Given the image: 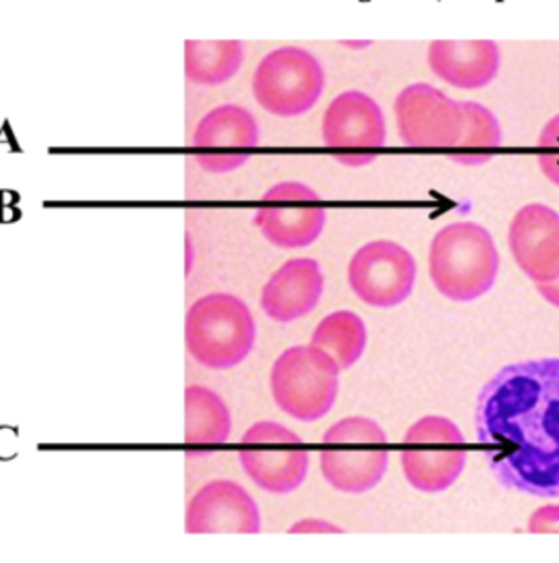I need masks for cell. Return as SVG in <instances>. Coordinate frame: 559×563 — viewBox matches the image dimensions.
<instances>
[{
    "instance_id": "obj_1",
    "label": "cell",
    "mask_w": 559,
    "mask_h": 563,
    "mask_svg": "<svg viewBox=\"0 0 559 563\" xmlns=\"http://www.w3.org/2000/svg\"><path fill=\"white\" fill-rule=\"evenodd\" d=\"M474 427L500 485L559 497V358L497 371L476 398Z\"/></svg>"
},
{
    "instance_id": "obj_2",
    "label": "cell",
    "mask_w": 559,
    "mask_h": 563,
    "mask_svg": "<svg viewBox=\"0 0 559 563\" xmlns=\"http://www.w3.org/2000/svg\"><path fill=\"white\" fill-rule=\"evenodd\" d=\"M500 251L490 230L454 222L437 232L429 249V276L439 295L471 302L487 295L500 274Z\"/></svg>"
},
{
    "instance_id": "obj_3",
    "label": "cell",
    "mask_w": 559,
    "mask_h": 563,
    "mask_svg": "<svg viewBox=\"0 0 559 563\" xmlns=\"http://www.w3.org/2000/svg\"><path fill=\"white\" fill-rule=\"evenodd\" d=\"M257 325L245 300L211 292L195 300L185 317V344L201 367L213 371L241 365L255 346Z\"/></svg>"
},
{
    "instance_id": "obj_4",
    "label": "cell",
    "mask_w": 559,
    "mask_h": 563,
    "mask_svg": "<svg viewBox=\"0 0 559 563\" xmlns=\"http://www.w3.org/2000/svg\"><path fill=\"white\" fill-rule=\"evenodd\" d=\"M321 475L342 493H368L384 478L390 462L384 427L368 417L333 422L324 433Z\"/></svg>"
},
{
    "instance_id": "obj_5",
    "label": "cell",
    "mask_w": 559,
    "mask_h": 563,
    "mask_svg": "<svg viewBox=\"0 0 559 563\" xmlns=\"http://www.w3.org/2000/svg\"><path fill=\"white\" fill-rule=\"evenodd\" d=\"M340 369L326 352L293 346L280 354L270 373V387L280 410L303 422L324 419L338 398Z\"/></svg>"
},
{
    "instance_id": "obj_6",
    "label": "cell",
    "mask_w": 559,
    "mask_h": 563,
    "mask_svg": "<svg viewBox=\"0 0 559 563\" xmlns=\"http://www.w3.org/2000/svg\"><path fill=\"white\" fill-rule=\"evenodd\" d=\"M326 88V70L314 54L282 46L265 54L253 75V96L265 112L293 119L309 112Z\"/></svg>"
},
{
    "instance_id": "obj_7",
    "label": "cell",
    "mask_w": 559,
    "mask_h": 563,
    "mask_svg": "<svg viewBox=\"0 0 559 563\" xmlns=\"http://www.w3.org/2000/svg\"><path fill=\"white\" fill-rule=\"evenodd\" d=\"M401 462L408 485L417 492H446L464 473V435L446 417H423L404 435Z\"/></svg>"
},
{
    "instance_id": "obj_8",
    "label": "cell",
    "mask_w": 559,
    "mask_h": 563,
    "mask_svg": "<svg viewBox=\"0 0 559 563\" xmlns=\"http://www.w3.org/2000/svg\"><path fill=\"white\" fill-rule=\"evenodd\" d=\"M239 462L263 492L286 495L298 489L309 473V452L288 427L255 422L241 438Z\"/></svg>"
},
{
    "instance_id": "obj_9",
    "label": "cell",
    "mask_w": 559,
    "mask_h": 563,
    "mask_svg": "<svg viewBox=\"0 0 559 563\" xmlns=\"http://www.w3.org/2000/svg\"><path fill=\"white\" fill-rule=\"evenodd\" d=\"M253 220L272 245L303 249L321 236L328 211L311 187L286 180L263 194Z\"/></svg>"
},
{
    "instance_id": "obj_10",
    "label": "cell",
    "mask_w": 559,
    "mask_h": 563,
    "mask_svg": "<svg viewBox=\"0 0 559 563\" xmlns=\"http://www.w3.org/2000/svg\"><path fill=\"white\" fill-rule=\"evenodd\" d=\"M415 282V257L394 241H371L350 260V288L371 307L392 309L403 305L413 295Z\"/></svg>"
},
{
    "instance_id": "obj_11",
    "label": "cell",
    "mask_w": 559,
    "mask_h": 563,
    "mask_svg": "<svg viewBox=\"0 0 559 563\" xmlns=\"http://www.w3.org/2000/svg\"><path fill=\"white\" fill-rule=\"evenodd\" d=\"M396 124L404 145L420 150H454L464 129L462 102L429 84L404 88L396 104Z\"/></svg>"
},
{
    "instance_id": "obj_12",
    "label": "cell",
    "mask_w": 559,
    "mask_h": 563,
    "mask_svg": "<svg viewBox=\"0 0 559 563\" xmlns=\"http://www.w3.org/2000/svg\"><path fill=\"white\" fill-rule=\"evenodd\" d=\"M324 143L332 150H344L336 156L347 166H365L387 140L385 117L380 104L363 91L350 89L336 96L321 123Z\"/></svg>"
},
{
    "instance_id": "obj_13",
    "label": "cell",
    "mask_w": 559,
    "mask_h": 563,
    "mask_svg": "<svg viewBox=\"0 0 559 563\" xmlns=\"http://www.w3.org/2000/svg\"><path fill=\"white\" fill-rule=\"evenodd\" d=\"M191 145L199 150L195 162L213 175L239 170L260 145V124L243 106H218L210 110L193 133Z\"/></svg>"
},
{
    "instance_id": "obj_14",
    "label": "cell",
    "mask_w": 559,
    "mask_h": 563,
    "mask_svg": "<svg viewBox=\"0 0 559 563\" xmlns=\"http://www.w3.org/2000/svg\"><path fill=\"white\" fill-rule=\"evenodd\" d=\"M185 530L189 534H257L262 532V514L245 487L218 478L189 499Z\"/></svg>"
},
{
    "instance_id": "obj_15",
    "label": "cell",
    "mask_w": 559,
    "mask_h": 563,
    "mask_svg": "<svg viewBox=\"0 0 559 563\" xmlns=\"http://www.w3.org/2000/svg\"><path fill=\"white\" fill-rule=\"evenodd\" d=\"M507 245L518 267L535 284L559 278V213L530 203L509 224Z\"/></svg>"
},
{
    "instance_id": "obj_16",
    "label": "cell",
    "mask_w": 559,
    "mask_h": 563,
    "mask_svg": "<svg viewBox=\"0 0 559 563\" xmlns=\"http://www.w3.org/2000/svg\"><path fill=\"white\" fill-rule=\"evenodd\" d=\"M324 272L311 257L288 260L263 286L262 309L278 323L309 316L324 295Z\"/></svg>"
},
{
    "instance_id": "obj_17",
    "label": "cell",
    "mask_w": 559,
    "mask_h": 563,
    "mask_svg": "<svg viewBox=\"0 0 559 563\" xmlns=\"http://www.w3.org/2000/svg\"><path fill=\"white\" fill-rule=\"evenodd\" d=\"M427 60L441 81L460 89H481L497 77L502 54L491 40H436Z\"/></svg>"
},
{
    "instance_id": "obj_18",
    "label": "cell",
    "mask_w": 559,
    "mask_h": 563,
    "mask_svg": "<svg viewBox=\"0 0 559 563\" xmlns=\"http://www.w3.org/2000/svg\"><path fill=\"white\" fill-rule=\"evenodd\" d=\"M245 58L239 40H187L185 75L195 86H222L232 79Z\"/></svg>"
},
{
    "instance_id": "obj_19",
    "label": "cell",
    "mask_w": 559,
    "mask_h": 563,
    "mask_svg": "<svg viewBox=\"0 0 559 563\" xmlns=\"http://www.w3.org/2000/svg\"><path fill=\"white\" fill-rule=\"evenodd\" d=\"M232 429L230 410L210 387L189 386L185 389V443L187 445H220L227 443Z\"/></svg>"
},
{
    "instance_id": "obj_20",
    "label": "cell",
    "mask_w": 559,
    "mask_h": 563,
    "mask_svg": "<svg viewBox=\"0 0 559 563\" xmlns=\"http://www.w3.org/2000/svg\"><path fill=\"white\" fill-rule=\"evenodd\" d=\"M311 346L326 352L338 369H350L368 349V325L354 311H333L317 323Z\"/></svg>"
},
{
    "instance_id": "obj_21",
    "label": "cell",
    "mask_w": 559,
    "mask_h": 563,
    "mask_svg": "<svg viewBox=\"0 0 559 563\" xmlns=\"http://www.w3.org/2000/svg\"><path fill=\"white\" fill-rule=\"evenodd\" d=\"M464 129L450 158L462 166H481L502 145V126L490 108L476 102H462Z\"/></svg>"
},
{
    "instance_id": "obj_22",
    "label": "cell",
    "mask_w": 559,
    "mask_h": 563,
    "mask_svg": "<svg viewBox=\"0 0 559 563\" xmlns=\"http://www.w3.org/2000/svg\"><path fill=\"white\" fill-rule=\"evenodd\" d=\"M539 168L542 175L559 187V114L542 126L539 135Z\"/></svg>"
},
{
    "instance_id": "obj_23",
    "label": "cell",
    "mask_w": 559,
    "mask_h": 563,
    "mask_svg": "<svg viewBox=\"0 0 559 563\" xmlns=\"http://www.w3.org/2000/svg\"><path fill=\"white\" fill-rule=\"evenodd\" d=\"M528 532L551 534L559 532V506H542L528 520Z\"/></svg>"
},
{
    "instance_id": "obj_24",
    "label": "cell",
    "mask_w": 559,
    "mask_h": 563,
    "mask_svg": "<svg viewBox=\"0 0 559 563\" xmlns=\"http://www.w3.org/2000/svg\"><path fill=\"white\" fill-rule=\"evenodd\" d=\"M288 532L291 534H295V532H342V528L324 522V520H300L297 525L288 528Z\"/></svg>"
},
{
    "instance_id": "obj_25",
    "label": "cell",
    "mask_w": 559,
    "mask_h": 563,
    "mask_svg": "<svg viewBox=\"0 0 559 563\" xmlns=\"http://www.w3.org/2000/svg\"><path fill=\"white\" fill-rule=\"evenodd\" d=\"M537 290H539V295H541L542 299L559 309V278L545 282V284H537Z\"/></svg>"
}]
</instances>
